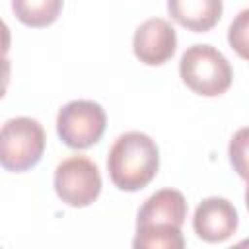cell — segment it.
<instances>
[{
	"instance_id": "obj_5",
	"label": "cell",
	"mask_w": 249,
	"mask_h": 249,
	"mask_svg": "<svg viewBox=\"0 0 249 249\" xmlns=\"http://www.w3.org/2000/svg\"><path fill=\"white\" fill-rule=\"evenodd\" d=\"M54 193L72 206L86 208L97 200L101 193V173L93 160L86 156L64 158L54 169Z\"/></svg>"
},
{
	"instance_id": "obj_8",
	"label": "cell",
	"mask_w": 249,
	"mask_h": 249,
	"mask_svg": "<svg viewBox=\"0 0 249 249\" xmlns=\"http://www.w3.org/2000/svg\"><path fill=\"white\" fill-rule=\"evenodd\" d=\"M187 218V200L177 189H160L150 195L136 214V226L140 224H173L183 226Z\"/></svg>"
},
{
	"instance_id": "obj_14",
	"label": "cell",
	"mask_w": 249,
	"mask_h": 249,
	"mask_svg": "<svg viewBox=\"0 0 249 249\" xmlns=\"http://www.w3.org/2000/svg\"><path fill=\"white\" fill-rule=\"evenodd\" d=\"M230 249H249V237H245V239L237 241V243H235V245H231Z\"/></svg>"
},
{
	"instance_id": "obj_2",
	"label": "cell",
	"mask_w": 249,
	"mask_h": 249,
	"mask_svg": "<svg viewBox=\"0 0 249 249\" xmlns=\"http://www.w3.org/2000/svg\"><path fill=\"white\" fill-rule=\"evenodd\" d=\"M179 76L193 93L202 97H218L230 89L233 68L216 47L196 43L187 47L181 54Z\"/></svg>"
},
{
	"instance_id": "obj_1",
	"label": "cell",
	"mask_w": 249,
	"mask_h": 249,
	"mask_svg": "<svg viewBox=\"0 0 249 249\" xmlns=\"http://www.w3.org/2000/svg\"><path fill=\"white\" fill-rule=\"evenodd\" d=\"M160 169V148L152 136L140 130L121 134L107 156V171L121 191H140L152 183Z\"/></svg>"
},
{
	"instance_id": "obj_3",
	"label": "cell",
	"mask_w": 249,
	"mask_h": 249,
	"mask_svg": "<svg viewBox=\"0 0 249 249\" xmlns=\"http://www.w3.org/2000/svg\"><path fill=\"white\" fill-rule=\"evenodd\" d=\"M47 144L43 124L31 117H12L0 130V163L6 171L21 173L39 163Z\"/></svg>"
},
{
	"instance_id": "obj_9",
	"label": "cell",
	"mask_w": 249,
	"mask_h": 249,
	"mask_svg": "<svg viewBox=\"0 0 249 249\" xmlns=\"http://www.w3.org/2000/svg\"><path fill=\"white\" fill-rule=\"evenodd\" d=\"M224 4L220 0H169L167 12L173 21L195 31L204 33L212 29L222 18Z\"/></svg>"
},
{
	"instance_id": "obj_11",
	"label": "cell",
	"mask_w": 249,
	"mask_h": 249,
	"mask_svg": "<svg viewBox=\"0 0 249 249\" xmlns=\"http://www.w3.org/2000/svg\"><path fill=\"white\" fill-rule=\"evenodd\" d=\"M62 10L60 0H14L12 12L16 18L29 27H47L51 25Z\"/></svg>"
},
{
	"instance_id": "obj_15",
	"label": "cell",
	"mask_w": 249,
	"mask_h": 249,
	"mask_svg": "<svg viewBox=\"0 0 249 249\" xmlns=\"http://www.w3.org/2000/svg\"><path fill=\"white\" fill-rule=\"evenodd\" d=\"M245 204H247V210H249V185L245 189Z\"/></svg>"
},
{
	"instance_id": "obj_7",
	"label": "cell",
	"mask_w": 249,
	"mask_h": 249,
	"mask_svg": "<svg viewBox=\"0 0 249 249\" xmlns=\"http://www.w3.org/2000/svg\"><path fill=\"white\" fill-rule=\"evenodd\" d=\"M237 224V210L224 196L202 198L195 208L193 230L206 243H222L230 239L235 233Z\"/></svg>"
},
{
	"instance_id": "obj_4",
	"label": "cell",
	"mask_w": 249,
	"mask_h": 249,
	"mask_svg": "<svg viewBox=\"0 0 249 249\" xmlns=\"http://www.w3.org/2000/svg\"><path fill=\"white\" fill-rule=\"evenodd\" d=\"M105 126V109L91 99H72L64 103L56 115V134L72 150H86L97 144Z\"/></svg>"
},
{
	"instance_id": "obj_10",
	"label": "cell",
	"mask_w": 249,
	"mask_h": 249,
	"mask_svg": "<svg viewBox=\"0 0 249 249\" xmlns=\"http://www.w3.org/2000/svg\"><path fill=\"white\" fill-rule=\"evenodd\" d=\"M132 249H185V237L173 224H140L132 237Z\"/></svg>"
},
{
	"instance_id": "obj_12",
	"label": "cell",
	"mask_w": 249,
	"mask_h": 249,
	"mask_svg": "<svg viewBox=\"0 0 249 249\" xmlns=\"http://www.w3.org/2000/svg\"><path fill=\"white\" fill-rule=\"evenodd\" d=\"M228 156L233 171L249 185V126L233 132L228 146Z\"/></svg>"
},
{
	"instance_id": "obj_6",
	"label": "cell",
	"mask_w": 249,
	"mask_h": 249,
	"mask_svg": "<svg viewBox=\"0 0 249 249\" xmlns=\"http://www.w3.org/2000/svg\"><path fill=\"white\" fill-rule=\"evenodd\" d=\"M134 56L146 66L165 64L177 51V33L175 27L163 18L144 19L132 37Z\"/></svg>"
},
{
	"instance_id": "obj_13",
	"label": "cell",
	"mask_w": 249,
	"mask_h": 249,
	"mask_svg": "<svg viewBox=\"0 0 249 249\" xmlns=\"http://www.w3.org/2000/svg\"><path fill=\"white\" fill-rule=\"evenodd\" d=\"M228 43L243 60H249V8H243L231 19L228 27Z\"/></svg>"
}]
</instances>
